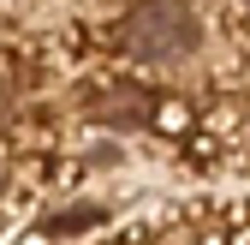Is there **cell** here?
Wrapping results in <instances>:
<instances>
[{"instance_id": "obj_1", "label": "cell", "mask_w": 250, "mask_h": 245, "mask_svg": "<svg viewBox=\"0 0 250 245\" xmlns=\"http://www.w3.org/2000/svg\"><path fill=\"white\" fill-rule=\"evenodd\" d=\"M197 42H203V24H197V12H185L179 0H149V6H137L119 24V48L149 60V66H173V60L197 54Z\"/></svg>"}, {"instance_id": "obj_2", "label": "cell", "mask_w": 250, "mask_h": 245, "mask_svg": "<svg viewBox=\"0 0 250 245\" xmlns=\"http://www.w3.org/2000/svg\"><path fill=\"white\" fill-rule=\"evenodd\" d=\"M96 120H113V126H137V120H143V108H137V96H131V90H107V96H102V108H96Z\"/></svg>"}, {"instance_id": "obj_4", "label": "cell", "mask_w": 250, "mask_h": 245, "mask_svg": "<svg viewBox=\"0 0 250 245\" xmlns=\"http://www.w3.org/2000/svg\"><path fill=\"white\" fill-rule=\"evenodd\" d=\"M244 6H250V0H244Z\"/></svg>"}, {"instance_id": "obj_3", "label": "cell", "mask_w": 250, "mask_h": 245, "mask_svg": "<svg viewBox=\"0 0 250 245\" xmlns=\"http://www.w3.org/2000/svg\"><path fill=\"white\" fill-rule=\"evenodd\" d=\"M0 120H6V90H0Z\"/></svg>"}]
</instances>
